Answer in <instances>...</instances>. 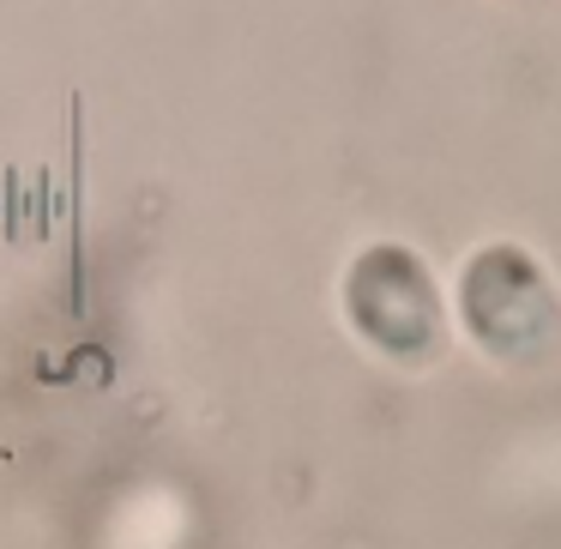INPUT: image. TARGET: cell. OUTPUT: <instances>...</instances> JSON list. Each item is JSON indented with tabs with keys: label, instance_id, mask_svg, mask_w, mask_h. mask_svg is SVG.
Instances as JSON below:
<instances>
[{
	"label": "cell",
	"instance_id": "7a4b0ae2",
	"mask_svg": "<svg viewBox=\"0 0 561 549\" xmlns=\"http://www.w3.org/2000/svg\"><path fill=\"white\" fill-rule=\"evenodd\" d=\"M351 314L356 327L392 356H429L441 351V302L435 284L405 248H375L351 272Z\"/></svg>",
	"mask_w": 561,
	"mask_h": 549
},
{
	"label": "cell",
	"instance_id": "6da1fadb",
	"mask_svg": "<svg viewBox=\"0 0 561 549\" xmlns=\"http://www.w3.org/2000/svg\"><path fill=\"white\" fill-rule=\"evenodd\" d=\"M459 308L477 344L496 356H549L561 344V308L549 278L520 248H484L465 266Z\"/></svg>",
	"mask_w": 561,
	"mask_h": 549
}]
</instances>
